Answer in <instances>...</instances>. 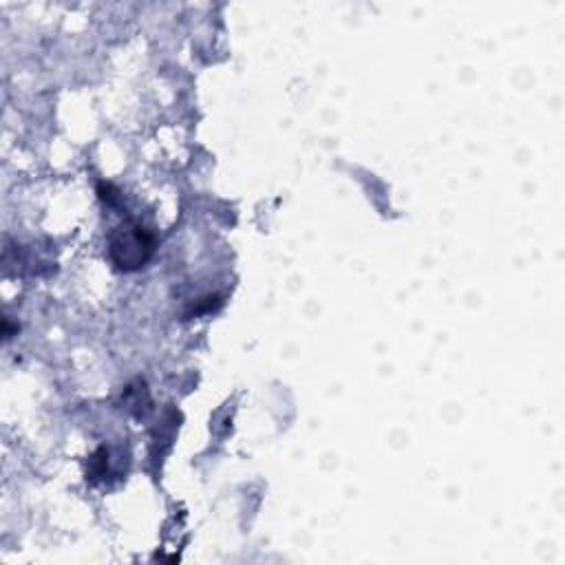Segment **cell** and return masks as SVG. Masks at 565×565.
<instances>
[{
  "mask_svg": "<svg viewBox=\"0 0 565 565\" xmlns=\"http://www.w3.org/2000/svg\"><path fill=\"white\" fill-rule=\"evenodd\" d=\"M108 252L117 269H139L154 252V236L139 223H126L110 234Z\"/></svg>",
  "mask_w": 565,
  "mask_h": 565,
  "instance_id": "6da1fadb",
  "label": "cell"
}]
</instances>
